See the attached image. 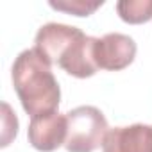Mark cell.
Here are the masks:
<instances>
[{"instance_id":"obj_1","label":"cell","mask_w":152,"mask_h":152,"mask_svg":"<svg viewBox=\"0 0 152 152\" xmlns=\"http://www.w3.org/2000/svg\"><path fill=\"white\" fill-rule=\"evenodd\" d=\"M95 38L86 36L81 29L64 23H45L34 38V48L50 63L66 73L86 79L97 73L99 66L93 59Z\"/></svg>"},{"instance_id":"obj_2","label":"cell","mask_w":152,"mask_h":152,"mask_svg":"<svg viewBox=\"0 0 152 152\" xmlns=\"http://www.w3.org/2000/svg\"><path fill=\"white\" fill-rule=\"evenodd\" d=\"M11 77L15 91L31 118L57 109L61 99L57 79L52 73V64L36 48H27L18 54L13 63Z\"/></svg>"},{"instance_id":"obj_3","label":"cell","mask_w":152,"mask_h":152,"mask_svg":"<svg viewBox=\"0 0 152 152\" xmlns=\"http://www.w3.org/2000/svg\"><path fill=\"white\" fill-rule=\"evenodd\" d=\"M68 136L64 148L68 152H93L109 131L104 113L95 106H79L66 113Z\"/></svg>"},{"instance_id":"obj_4","label":"cell","mask_w":152,"mask_h":152,"mask_svg":"<svg viewBox=\"0 0 152 152\" xmlns=\"http://www.w3.org/2000/svg\"><path fill=\"white\" fill-rule=\"evenodd\" d=\"M136 56V43L131 36L122 32H109L102 38H95L93 59L99 68L118 72L129 66Z\"/></svg>"},{"instance_id":"obj_5","label":"cell","mask_w":152,"mask_h":152,"mask_svg":"<svg viewBox=\"0 0 152 152\" xmlns=\"http://www.w3.org/2000/svg\"><path fill=\"white\" fill-rule=\"evenodd\" d=\"M27 136H29V143L41 152H52L59 148L61 145H64L68 136L66 115L52 111V113L32 116Z\"/></svg>"},{"instance_id":"obj_6","label":"cell","mask_w":152,"mask_h":152,"mask_svg":"<svg viewBox=\"0 0 152 152\" xmlns=\"http://www.w3.org/2000/svg\"><path fill=\"white\" fill-rule=\"evenodd\" d=\"M102 152H152V125L132 124L109 129Z\"/></svg>"},{"instance_id":"obj_7","label":"cell","mask_w":152,"mask_h":152,"mask_svg":"<svg viewBox=\"0 0 152 152\" xmlns=\"http://www.w3.org/2000/svg\"><path fill=\"white\" fill-rule=\"evenodd\" d=\"M116 11L127 23H143L152 18V0H122Z\"/></svg>"},{"instance_id":"obj_8","label":"cell","mask_w":152,"mask_h":152,"mask_svg":"<svg viewBox=\"0 0 152 152\" xmlns=\"http://www.w3.org/2000/svg\"><path fill=\"white\" fill-rule=\"evenodd\" d=\"M104 2L99 0V2H84V0H63V2H54L50 0V7L75 15V16H90L95 9H99Z\"/></svg>"}]
</instances>
